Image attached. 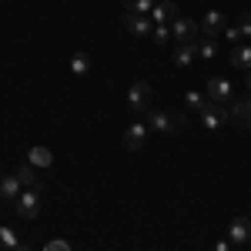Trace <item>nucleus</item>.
I'll use <instances>...</instances> for the list:
<instances>
[{"label":"nucleus","mask_w":251,"mask_h":251,"mask_svg":"<svg viewBox=\"0 0 251 251\" xmlns=\"http://www.w3.org/2000/svg\"><path fill=\"white\" fill-rule=\"evenodd\" d=\"M148 127L157 131V134H174V131L184 127V117L171 114V111H161V107H151L148 111Z\"/></svg>","instance_id":"nucleus-1"},{"label":"nucleus","mask_w":251,"mask_h":251,"mask_svg":"<svg viewBox=\"0 0 251 251\" xmlns=\"http://www.w3.org/2000/svg\"><path fill=\"white\" fill-rule=\"evenodd\" d=\"M198 114H201V127H204V131H218V127H225V124L231 121V111H228L225 104H214V100L204 111H198Z\"/></svg>","instance_id":"nucleus-2"},{"label":"nucleus","mask_w":251,"mask_h":251,"mask_svg":"<svg viewBox=\"0 0 251 251\" xmlns=\"http://www.w3.org/2000/svg\"><path fill=\"white\" fill-rule=\"evenodd\" d=\"M127 107H131L134 114L151 111V84H144V80L131 84V91H127Z\"/></svg>","instance_id":"nucleus-3"},{"label":"nucleus","mask_w":251,"mask_h":251,"mask_svg":"<svg viewBox=\"0 0 251 251\" xmlns=\"http://www.w3.org/2000/svg\"><path fill=\"white\" fill-rule=\"evenodd\" d=\"M198 20H191V17H177L171 24V37L177 40V44H191V40H198Z\"/></svg>","instance_id":"nucleus-4"},{"label":"nucleus","mask_w":251,"mask_h":251,"mask_svg":"<svg viewBox=\"0 0 251 251\" xmlns=\"http://www.w3.org/2000/svg\"><path fill=\"white\" fill-rule=\"evenodd\" d=\"M171 60H174L177 71H188L194 60H198V40H191V44H177V47L171 50Z\"/></svg>","instance_id":"nucleus-5"},{"label":"nucleus","mask_w":251,"mask_h":251,"mask_svg":"<svg viewBox=\"0 0 251 251\" xmlns=\"http://www.w3.org/2000/svg\"><path fill=\"white\" fill-rule=\"evenodd\" d=\"M204 94H208V100H214V104H225V100H231L234 87H231V80H228V77H211Z\"/></svg>","instance_id":"nucleus-6"},{"label":"nucleus","mask_w":251,"mask_h":251,"mask_svg":"<svg viewBox=\"0 0 251 251\" xmlns=\"http://www.w3.org/2000/svg\"><path fill=\"white\" fill-rule=\"evenodd\" d=\"M177 17H181V14H177V3H174V0H157L154 10H151V20H154V24H168V27H171Z\"/></svg>","instance_id":"nucleus-7"},{"label":"nucleus","mask_w":251,"mask_h":251,"mask_svg":"<svg viewBox=\"0 0 251 251\" xmlns=\"http://www.w3.org/2000/svg\"><path fill=\"white\" fill-rule=\"evenodd\" d=\"M228 241L231 245H248L251 241V218H234L228 225Z\"/></svg>","instance_id":"nucleus-8"},{"label":"nucleus","mask_w":251,"mask_h":251,"mask_svg":"<svg viewBox=\"0 0 251 251\" xmlns=\"http://www.w3.org/2000/svg\"><path fill=\"white\" fill-rule=\"evenodd\" d=\"M124 27H127L134 37H148V34L154 30V20L148 17V14H127V17H124Z\"/></svg>","instance_id":"nucleus-9"},{"label":"nucleus","mask_w":251,"mask_h":251,"mask_svg":"<svg viewBox=\"0 0 251 251\" xmlns=\"http://www.w3.org/2000/svg\"><path fill=\"white\" fill-rule=\"evenodd\" d=\"M14 204H17V214H20V218H27V221H30V218H37V214H40V204H37V191H20V198L14 201Z\"/></svg>","instance_id":"nucleus-10"},{"label":"nucleus","mask_w":251,"mask_h":251,"mask_svg":"<svg viewBox=\"0 0 251 251\" xmlns=\"http://www.w3.org/2000/svg\"><path fill=\"white\" fill-rule=\"evenodd\" d=\"M198 27L204 30V37H214V34H225V14H221V10H208L204 17L198 20Z\"/></svg>","instance_id":"nucleus-11"},{"label":"nucleus","mask_w":251,"mask_h":251,"mask_svg":"<svg viewBox=\"0 0 251 251\" xmlns=\"http://www.w3.org/2000/svg\"><path fill=\"white\" fill-rule=\"evenodd\" d=\"M144 141H148V124H131V127H124V148H127V151H141Z\"/></svg>","instance_id":"nucleus-12"},{"label":"nucleus","mask_w":251,"mask_h":251,"mask_svg":"<svg viewBox=\"0 0 251 251\" xmlns=\"http://www.w3.org/2000/svg\"><path fill=\"white\" fill-rule=\"evenodd\" d=\"M228 111H231V121L238 124V127H251V97H245V100H234Z\"/></svg>","instance_id":"nucleus-13"},{"label":"nucleus","mask_w":251,"mask_h":251,"mask_svg":"<svg viewBox=\"0 0 251 251\" xmlns=\"http://www.w3.org/2000/svg\"><path fill=\"white\" fill-rule=\"evenodd\" d=\"M20 188H24V184H20L17 174L0 177V198H3V201H17V198H20Z\"/></svg>","instance_id":"nucleus-14"},{"label":"nucleus","mask_w":251,"mask_h":251,"mask_svg":"<svg viewBox=\"0 0 251 251\" xmlns=\"http://www.w3.org/2000/svg\"><path fill=\"white\" fill-rule=\"evenodd\" d=\"M17 177H20V184H24L27 191H40V188H44V181L37 177V168H34V164H24V168H17Z\"/></svg>","instance_id":"nucleus-15"},{"label":"nucleus","mask_w":251,"mask_h":251,"mask_svg":"<svg viewBox=\"0 0 251 251\" xmlns=\"http://www.w3.org/2000/svg\"><path fill=\"white\" fill-rule=\"evenodd\" d=\"M231 67L234 71H251V47L248 44H238L231 50Z\"/></svg>","instance_id":"nucleus-16"},{"label":"nucleus","mask_w":251,"mask_h":251,"mask_svg":"<svg viewBox=\"0 0 251 251\" xmlns=\"http://www.w3.org/2000/svg\"><path fill=\"white\" fill-rule=\"evenodd\" d=\"M121 3H124L127 14H148V17H151V10H154L157 0H121Z\"/></svg>","instance_id":"nucleus-17"},{"label":"nucleus","mask_w":251,"mask_h":251,"mask_svg":"<svg viewBox=\"0 0 251 251\" xmlns=\"http://www.w3.org/2000/svg\"><path fill=\"white\" fill-rule=\"evenodd\" d=\"M27 164H34V168H50L54 164V154L47 151V148H30V161Z\"/></svg>","instance_id":"nucleus-18"},{"label":"nucleus","mask_w":251,"mask_h":251,"mask_svg":"<svg viewBox=\"0 0 251 251\" xmlns=\"http://www.w3.org/2000/svg\"><path fill=\"white\" fill-rule=\"evenodd\" d=\"M20 245V238L14 228H7V225H0V248H7V251H17Z\"/></svg>","instance_id":"nucleus-19"},{"label":"nucleus","mask_w":251,"mask_h":251,"mask_svg":"<svg viewBox=\"0 0 251 251\" xmlns=\"http://www.w3.org/2000/svg\"><path fill=\"white\" fill-rule=\"evenodd\" d=\"M198 57H201V60L218 57V44H214V37H201V40H198Z\"/></svg>","instance_id":"nucleus-20"},{"label":"nucleus","mask_w":251,"mask_h":251,"mask_svg":"<svg viewBox=\"0 0 251 251\" xmlns=\"http://www.w3.org/2000/svg\"><path fill=\"white\" fill-rule=\"evenodd\" d=\"M71 74H77V77L91 74V57H87V54H74V57H71Z\"/></svg>","instance_id":"nucleus-21"},{"label":"nucleus","mask_w":251,"mask_h":251,"mask_svg":"<svg viewBox=\"0 0 251 251\" xmlns=\"http://www.w3.org/2000/svg\"><path fill=\"white\" fill-rule=\"evenodd\" d=\"M184 100H188V107H194V111H204L211 100H208V94H198V91H188L184 94Z\"/></svg>","instance_id":"nucleus-22"},{"label":"nucleus","mask_w":251,"mask_h":251,"mask_svg":"<svg viewBox=\"0 0 251 251\" xmlns=\"http://www.w3.org/2000/svg\"><path fill=\"white\" fill-rule=\"evenodd\" d=\"M151 37H154L157 44H168V40H171V27H168V24H154Z\"/></svg>","instance_id":"nucleus-23"},{"label":"nucleus","mask_w":251,"mask_h":251,"mask_svg":"<svg viewBox=\"0 0 251 251\" xmlns=\"http://www.w3.org/2000/svg\"><path fill=\"white\" fill-rule=\"evenodd\" d=\"M44 251H71V245H67L64 238H54V241H47V245H44Z\"/></svg>","instance_id":"nucleus-24"},{"label":"nucleus","mask_w":251,"mask_h":251,"mask_svg":"<svg viewBox=\"0 0 251 251\" xmlns=\"http://www.w3.org/2000/svg\"><path fill=\"white\" fill-rule=\"evenodd\" d=\"M225 40L238 47V44H241V30H238V27H225Z\"/></svg>","instance_id":"nucleus-25"},{"label":"nucleus","mask_w":251,"mask_h":251,"mask_svg":"<svg viewBox=\"0 0 251 251\" xmlns=\"http://www.w3.org/2000/svg\"><path fill=\"white\" fill-rule=\"evenodd\" d=\"M238 30H241V37H251V14H245V17H241Z\"/></svg>","instance_id":"nucleus-26"},{"label":"nucleus","mask_w":251,"mask_h":251,"mask_svg":"<svg viewBox=\"0 0 251 251\" xmlns=\"http://www.w3.org/2000/svg\"><path fill=\"white\" fill-rule=\"evenodd\" d=\"M231 248H234V245H231V241H228V238H221V241L214 245V251H231Z\"/></svg>","instance_id":"nucleus-27"},{"label":"nucleus","mask_w":251,"mask_h":251,"mask_svg":"<svg viewBox=\"0 0 251 251\" xmlns=\"http://www.w3.org/2000/svg\"><path fill=\"white\" fill-rule=\"evenodd\" d=\"M17 251H30V245H24V241H20V245H17Z\"/></svg>","instance_id":"nucleus-28"},{"label":"nucleus","mask_w":251,"mask_h":251,"mask_svg":"<svg viewBox=\"0 0 251 251\" xmlns=\"http://www.w3.org/2000/svg\"><path fill=\"white\" fill-rule=\"evenodd\" d=\"M245 84H248V91H251V71H248V77H245Z\"/></svg>","instance_id":"nucleus-29"}]
</instances>
